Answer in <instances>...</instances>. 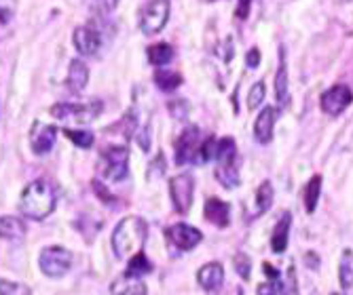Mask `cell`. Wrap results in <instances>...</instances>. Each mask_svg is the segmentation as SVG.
Here are the masks:
<instances>
[{
	"label": "cell",
	"instance_id": "6da1fadb",
	"mask_svg": "<svg viewBox=\"0 0 353 295\" xmlns=\"http://www.w3.org/2000/svg\"><path fill=\"white\" fill-rule=\"evenodd\" d=\"M148 237V226L138 215H127L123 217L114 232H112V249L119 259H132L136 253L142 251Z\"/></svg>",
	"mask_w": 353,
	"mask_h": 295
},
{
	"label": "cell",
	"instance_id": "7a4b0ae2",
	"mask_svg": "<svg viewBox=\"0 0 353 295\" xmlns=\"http://www.w3.org/2000/svg\"><path fill=\"white\" fill-rule=\"evenodd\" d=\"M55 201H57V196H55V190L51 188V184L45 179H37L26 186V190L21 194V201H19V209L26 217L41 221L53 213Z\"/></svg>",
	"mask_w": 353,
	"mask_h": 295
},
{
	"label": "cell",
	"instance_id": "3957f363",
	"mask_svg": "<svg viewBox=\"0 0 353 295\" xmlns=\"http://www.w3.org/2000/svg\"><path fill=\"white\" fill-rule=\"evenodd\" d=\"M100 173L108 182H123L130 175V148L110 146L100 154Z\"/></svg>",
	"mask_w": 353,
	"mask_h": 295
},
{
	"label": "cell",
	"instance_id": "277c9868",
	"mask_svg": "<svg viewBox=\"0 0 353 295\" xmlns=\"http://www.w3.org/2000/svg\"><path fill=\"white\" fill-rule=\"evenodd\" d=\"M102 114V102L91 100L87 104H55L51 108V116L57 120H66L74 124H87Z\"/></svg>",
	"mask_w": 353,
	"mask_h": 295
},
{
	"label": "cell",
	"instance_id": "5b68a950",
	"mask_svg": "<svg viewBox=\"0 0 353 295\" xmlns=\"http://www.w3.org/2000/svg\"><path fill=\"white\" fill-rule=\"evenodd\" d=\"M170 11H172L170 0H150L140 13V30L146 36L159 34V32L168 25Z\"/></svg>",
	"mask_w": 353,
	"mask_h": 295
},
{
	"label": "cell",
	"instance_id": "8992f818",
	"mask_svg": "<svg viewBox=\"0 0 353 295\" xmlns=\"http://www.w3.org/2000/svg\"><path fill=\"white\" fill-rule=\"evenodd\" d=\"M39 264H41L43 274H47L51 278H59V276H63L70 270L72 253L68 249H63V247H47V249L41 251Z\"/></svg>",
	"mask_w": 353,
	"mask_h": 295
},
{
	"label": "cell",
	"instance_id": "52a82bcc",
	"mask_svg": "<svg viewBox=\"0 0 353 295\" xmlns=\"http://www.w3.org/2000/svg\"><path fill=\"white\" fill-rule=\"evenodd\" d=\"M201 148V131L195 124L184 127L180 138L176 140V165H186V162H195Z\"/></svg>",
	"mask_w": 353,
	"mask_h": 295
},
{
	"label": "cell",
	"instance_id": "ba28073f",
	"mask_svg": "<svg viewBox=\"0 0 353 295\" xmlns=\"http://www.w3.org/2000/svg\"><path fill=\"white\" fill-rule=\"evenodd\" d=\"M192 194H195V179L190 173H180L170 179V196L174 209L178 213H188L192 205Z\"/></svg>",
	"mask_w": 353,
	"mask_h": 295
},
{
	"label": "cell",
	"instance_id": "9c48e42d",
	"mask_svg": "<svg viewBox=\"0 0 353 295\" xmlns=\"http://www.w3.org/2000/svg\"><path fill=\"white\" fill-rule=\"evenodd\" d=\"M165 239L178 251H192L203 241V232L199 230V228L190 226V223H174L165 230Z\"/></svg>",
	"mask_w": 353,
	"mask_h": 295
},
{
	"label": "cell",
	"instance_id": "30bf717a",
	"mask_svg": "<svg viewBox=\"0 0 353 295\" xmlns=\"http://www.w3.org/2000/svg\"><path fill=\"white\" fill-rule=\"evenodd\" d=\"M353 102V91L347 85H334L319 97V106L328 116H339L343 114Z\"/></svg>",
	"mask_w": 353,
	"mask_h": 295
},
{
	"label": "cell",
	"instance_id": "8fae6325",
	"mask_svg": "<svg viewBox=\"0 0 353 295\" xmlns=\"http://www.w3.org/2000/svg\"><path fill=\"white\" fill-rule=\"evenodd\" d=\"M74 47L81 55H95L102 47V36L100 32L93 28V23H87V25H79L74 30Z\"/></svg>",
	"mask_w": 353,
	"mask_h": 295
},
{
	"label": "cell",
	"instance_id": "7c38bea8",
	"mask_svg": "<svg viewBox=\"0 0 353 295\" xmlns=\"http://www.w3.org/2000/svg\"><path fill=\"white\" fill-rule=\"evenodd\" d=\"M279 116V110L273 108V106H267L261 110V114L256 116V122H254V138L259 144H269L273 140V129H275V120Z\"/></svg>",
	"mask_w": 353,
	"mask_h": 295
},
{
	"label": "cell",
	"instance_id": "4fadbf2b",
	"mask_svg": "<svg viewBox=\"0 0 353 295\" xmlns=\"http://www.w3.org/2000/svg\"><path fill=\"white\" fill-rule=\"evenodd\" d=\"M55 135H57V129L53 124L34 122V127H32V133H30V144H32L34 154H39V156L47 154L55 144Z\"/></svg>",
	"mask_w": 353,
	"mask_h": 295
},
{
	"label": "cell",
	"instance_id": "5bb4252c",
	"mask_svg": "<svg viewBox=\"0 0 353 295\" xmlns=\"http://www.w3.org/2000/svg\"><path fill=\"white\" fill-rule=\"evenodd\" d=\"M222 281H224V268L218 261H210V264L201 266L197 272V283L208 293H216L222 287Z\"/></svg>",
	"mask_w": 353,
	"mask_h": 295
},
{
	"label": "cell",
	"instance_id": "9a60e30c",
	"mask_svg": "<svg viewBox=\"0 0 353 295\" xmlns=\"http://www.w3.org/2000/svg\"><path fill=\"white\" fill-rule=\"evenodd\" d=\"M110 293L112 295H148V289L140 276H132L125 272L110 285Z\"/></svg>",
	"mask_w": 353,
	"mask_h": 295
},
{
	"label": "cell",
	"instance_id": "2e32d148",
	"mask_svg": "<svg viewBox=\"0 0 353 295\" xmlns=\"http://www.w3.org/2000/svg\"><path fill=\"white\" fill-rule=\"evenodd\" d=\"M205 219L216 228H227L231 223V205L220 199H208L205 203Z\"/></svg>",
	"mask_w": 353,
	"mask_h": 295
},
{
	"label": "cell",
	"instance_id": "e0dca14e",
	"mask_svg": "<svg viewBox=\"0 0 353 295\" xmlns=\"http://www.w3.org/2000/svg\"><path fill=\"white\" fill-rule=\"evenodd\" d=\"M290 226H292V215L283 213L279 217V221L273 228L271 234V249L273 253H283L288 249V243H290Z\"/></svg>",
	"mask_w": 353,
	"mask_h": 295
},
{
	"label": "cell",
	"instance_id": "ac0fdd59",
	"mask_svg": "<svg viewBox=\"0 0 353 295\" xmlns=\"http://www.w3.org/2000/svg\"><path fill=\"white\" fill-rule=\"evenodd\" d=\"M339 283L345 295H353V249H345L339 261Z\"/></svg>",
	"mask_w": 353,
	"mask_h": 295
},
{
	"label": "cell",
	"instance_id": "d6986e66",
	"mask_svg": "<svg viewBox=\"0 0 353 295\" xmlns=\"http://www.w3.org/2000/svg\"><path fill=\"white\" fill-rule=\"evenodd\" d=\"M275 100L279 106H285L288 102V61L283 47H279V65L275 72Z\"/></svg>",
	"mask_w": 353,
	"mask_h": 295
},
{
	"label": "cell",
	"instance_id": "ffe728a7",
	"mask_svg": "<svg viewBox=\"0 0 353 295\" xmlns=\"http://www.w3.org/2000/svg\"><path fill=\"white\" fill-rule=\"evenodd\" d=\"M87 80H89V68L81 59H72L68 68V78H66L70 93H81L87 87Z\"/></svg>",
	"mask_w": 353,
	"mask_h": 295
},
{
	"label": "cell",
	"instance_id": "44dd1931",
	"mask_svg": "<svg viewBox=\"0 0 353 295\" xmlns=\"http://www.w3.org/2000/svg\"><path fill=\"white\" fill-rule=\"evenodd\" d=\"M216 179L227 188V190H233L239 186V171H237V160H224V162H218L216 167Z\"/></svg>",
	"mask_w": 353,
	"mask_h": 295
},
{
	"label": "cell",
	"instance_id": "7402d4cb",
	"mask_svg": "<svg viewBox=\"0 0 353 295\" xmlns=\"http://www.w3.org/2000/svg\"><path fill=\"white\" fill-rule=\"evenodd\" d=\"M23 237H26V223L19 217H13V215L0 217V239L21 241Z\"/></svg>",
	"mask_w": 353,
	"mask_h": 295
},
{
	"label": "cell",
	"instance_id": "603a6c76",
	"mask_svg": "<svg viewBox=\"0 0 353 295\" xmlns=\"http://www.w3.org/2000/svg\"><path fill=\"white\" fill-rule=\"evenodd\" d=\"M322 175H313L307 184H305V190H303V201H305V209L307 213H315V207L319 203V194H322Z\"/></svg>",
	"mask_w": 353,
	"mask_h": 295
},
{
	"label": "cell",
	"instance_id": "cb8c5ba5",
	"mask_svg": "<svg viewBox=\"0 0 353 295\" xmlns=\"http://www.w3.org/2000/svg\"><path fill=\"white\" fill-rule=\"evenodd\" d=\"M254 203H256V215H263L271 209V205H273V184L269 179H265L259 186V190H256Z\"/></svg>",
	"mask_w": 353,
	"mask_h": 295
},
{
	"label": "cell",
	"instance_id": "d4e9b609",
	"mask_svg": "<svg viewBox=\"0 0 353 295\" xmlns=\"http://www.w3.org/2000/svg\"><path fill=\"white\" fill-rule=\"evenodd\" d=\"M146 55L152 65H165L174 59V47L168 43H157L146 49Z\"/></svg>",
	"mask_w": 353,
	"mask_h": 295
},
{
	"label": "cell",
	"instance_id": "484cf974",
	"mask_svg": "<svg viewBox=\"0 0 353 295\" xmlns=\"http://www.w3.org/2000/svg\"><path fill=\"white\" fill-rule=\"evenodd\" d=\"M154 85L170 93V91H176L180 85H182V76L178 72H172V70H157L154 72Z\"/></svg>",
	"mask_w": 353,
	"mask_h": 295
},
{
	"label": "cell",
	"instance_id": "4316f807",
	"mask_svg": "<svg viewBox=\"0 0 353 295\" xmlns=\"http://www.w3.org/2000/svg\"><path fill=\"white\" fill-rule=\"evenodd\" d=\"M125 272L132 274V276H144V274L152 272V264H150V259L140 251L132 259H127V270Z\"/></svg>",
	"mask_w": 353,
	"mask_h": 295
},
{
	"label": "cell",
	"instance_id": "83f0119b",
	"mask_svg": "<svg viewBox=\"0 0 353 295\" xmlns=\"http://www.w3.org/2000/svg\"><path fill=\"white\" fill-rule=\"evenodd\" d=\"M216 152H218V140L214 135L205 138L201 142V148H199L195 165H205V162H210V160H216Z\"/></svg>",
	"mask_w": 353,
	"mask_h": 295
},
{
	"label": "cell",
	"instance_id": "f1b7e54d",
	"mask_svg": "<svg viewBox=\"0 0 353 295\" xmlns=\"http://www.w3.org/2000/svg\"><path fill=\"white\" fill-rule=\"evenodd\" d=\"M216 160H218V162H224V160H237V144H235L233 138H222V140H218Z\"/></svg>",
	"mask_w": 353,
	"mask_h": 295
},
{
	"label": "cell",
	"instance_id": "f546056e",
	"mask_svg": "<svg viewBox=\"0 0 353 295\" xmlns=\"http://www.w3.org/2000/svg\"><path fill=\"white\" fill-rule=\"evenodd\" d=\"M63 135H66L74 146L79 148H91L93 146V133L91 131H83V129H63Z\"/></svg>",
	"mask_w": 353,
	"mask_h": 295
},
{
	"label": "cell",
	"instance_id": "4dcf8cb0",
	"mask_svg": "<svg viewBox=\"0 0 353 295\" xmlns=\"http://www.w3.org/2000/svg\"><path fill=\"white\" fill-rule=\"evenodd\" d=\"M281 295H301L299 291V278H296V266L290 264L285 270V278L281 283Z\"/></svg>",
	"mask_w": 353,
	"mask_h": 295
},
{
	"label": "cell",
	"instance_id": "1f68e13d",
	"mask_svg": "<svg viewBox=\"0 0 353 295\" xmlns=\"http://www.w3.org/2000/svg\"><path fill=\"white\" fill-rule=\"evenodd\" d=\"M0 295H32L30 287L19 281L0 278Z\"/></svg>",
	"mask_w": 353,
	"mask_h": 295
},
{
	"label": "cell",
	"instance_id": "d6a6232c",
	"mask_svg": "<svg viewBox=\"0 0 353 295\" xmlns=\"http://www.w3.org/2000/svg\"><path fill=\"white\" fill-rule=\"evenodd\" d=\"M265 95H267V89H265V83L259 80V83H254L250 93H248V108L250 110H256L263 102H265Z\"/></svg>",
	"mask_w": 353,
	"mask_h": 295
},
{
	"label": "cell",
	"instance_id": "836d02e7",
	"mask_svg": "<svg viewBox=\"0 0 353 295\" xmlns=\"http://www.w3.org/2000/svg\"><path fill=\"white\" fill-rule=\"evenodd\" d=\"M233 268L235 272L243 278V281H250V274H252V259L245 255V253H237L233 257Z\"/></svg>",
	"mask_w": 353,
	"mask_h": 295
},
{
	"label": "cell",
	"instance_id": "e575fe53",
	"mask_svg": "<svg viewBox=\"0 0 353 295\" xmlns=\"http://www.w3.org/2000/svg\"><path fill=\"white\" fill-rule=\"evenodd\" d=\"M170 112H172V116L176 118V120H184L186 116H188V102H184V100H176V102H172L170 106Z\"/></svg>",
	"mask_w": 353,
	"mask_h": 295
},
{
	"label": "cell",
	"instance_id": "d590c367",
	"mask_svg": "<svg viewBox=\"0 0 353 295\" xmlns=\"http://www.w3.org/2000/svg\"><path fill=\"white\" fill-rule=\"evenodd\" d=\"M281 291V283L279 278L277 281H267V283H261L259 289H256V293L259 295H279Z\"/></svg>",
	"mask_w": 353,
	"mask_h": 295
},
{
	"label": "cell",
	"instance_id": "8d00e7d4",
	"mask_svg": "<svg viewBox=\"0 0 353 295\" xmlns=\"http://www.w3.org/2000/svg\"><path fill=\"white\" fill-rule=\"evenodd\" d=\"M245 65L248 68H259L261 65V49L259 47H252L250 51H248V55H245Z\"/></svg>",
	"mask_w": 353,
	"mask_h": 295
},
{
	"label": "cell",
	"instance_id": "74e56055",
	"mask_svg": "<svg viewBox=\"0 0 353 295\" xmlns=\"http://www.w3.org/2000/svg\"><path fill=\"white\" fill-rule=\"evenodd\" d=\"M93 188H95V192H98V196H100L102 201H106V203H112V201H114L112 196L108 194V190L104 188V184H102V182L95 179V182H93Z\"/></svg>",
	"mask_w": 353,
	"mask_h": 295
},
{
	"label": "cell",
	"instance_id": "f35d334b",
	"mask_svg": "<svg viewBox=\"0 0 353 295\" xmlns=\"http://www.w3.org/2000/svg\"><path fill=\"white\" fill-rule=\"evenodd\" d=\"M305 261H307V266H309L311 270H317V268H319V255L313 253V251H307V253H305Z\"/></svg>",
	"mask_w": 353,
	"mask_h": 295
},
{
	"label": "cell",
	"instance_id": "ab89813d",
	"mask_svg": "<svg viewBox=\"0 0 353 295\" xmlns=\"http://www.w3.org/2000/svg\"><path fill=\"white\" fill-rule=\"evenodd\" d=\"M117 5H119V0H98V5H95V7H98L102 13H108V11H112Z\"/></svg>",
	"mask_w": 353,
	"mask_h": 295
},
{
	"label": "cell",
	"instance_id": "60d3db41",
	"mask_svg": "<svg viewBox=\"0 0 353 295\" xmlns=\"http://www.w3.org/2000/svg\"><path fill=\"white\" fill-rule=\"evenodd\" d=\"M263 270H265L267 276H271L269 281H277V278H279V270H277L275 266H271L269 261H265V264H263Z\"/></svg>",
	"mask_w": 353,
	"mask_h": 295
},
{
	"label": "cell",
	"instance_id": "b9f144b4",
	"mask_svg": "<svg viewBox=\"0 0 353 295\" xmlns=\"http://www.w3.org/2000/svg\"><path fill=\"white\" fill-rule=\"evenodd\" d=\"M248 11H250V0H239V9L235 11V15L239 19H245L248 17Z\"/></svg>",
	"mask_w": 353,
	"mask_h": 295
},
{
	"label": "cell",
	"instance_id": "7bdbcfd3",
	"mask_svg": "<svg viewBox=\"0 0 353 295\" xmlns=\"http://www.w3.org/2000/svg\"><path fill=\"white\" fill-rule=\"evenodd\" d=\"M332 295H341V293H332Z\"/></svg>",
	"mask_w": 353,
	"mask_h": 295
}]
</instances>
